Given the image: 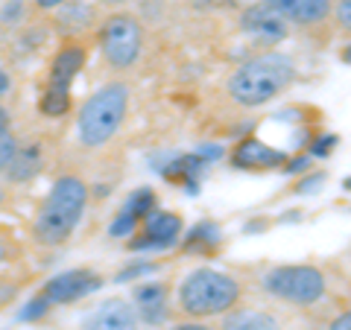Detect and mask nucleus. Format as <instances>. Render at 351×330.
<instances>
[{
    "instance_id": "obj_1",
    "label": "nucleus",
    "mask_w": 351,
    "mask_h": 330,
    "mask_svg": "<svg viewBox=\"0 0 351 330\" xmlns=\"http://www.w3.org/2000/svg\"><path fill=\"white\" fill-rule=\"evenodd\" d=\"M88 205V187L76 175H62V179L50 187L47 199L41 202L36 223H32V234L44 246H59L64 243L73 228L80 225Z\"/></svg>"
},
{
    "instance_id": "obj_2",
    "label": "nucleus",
    "mask_w": 351,
    "mask_h": 330,
    "mask_svg": "<svg viewBox=\"0 0 351 330\" xmlns=\"http://www.w3.org/2000/svg\"><path fill=\"white\" fill-rule=\"evenodd\" d=\"M295 79V64L281 56V53H263V56L246 62L243 68L228 79V94L237 105L258 108L269 103L272 97L287 91L290 82Z\"/></svg>"
},
{
    "instance_id": "obj_3",
    "label": "nucleus",
    "mask_w": 351,
    "mask_h": 330,
    "mask_svg": "<svg viewBox=\"0 0 351 330\" xmlns=\"http://www.w3.org/2000/svg\"><path fill=\"white\" fill-rule=\"evenodd\" d=\"M129 108V88L123 82H112L94 91L85 100L80 120H76V131H80V140L85 147H106L108 140L114 138V131L120 129Z\"/></svg>"
},
{
    "instance_id": "obj_4",
    "label": "nucleus",
    "mask_w": 351,
    "mask_h": 330,
    "mask_svg": "<svg viewBox=\"0 0 351 330\" xmlns=\"http://www.w3.org/2000/svg\"><path fill=\"white\" fill-rule=\"evenodd\" d=\"M240 299V283L226 272L193 269L179 287V304L188 316H219L232 310Z\"/></svg>"
},
{
    "instance_id": "obj_5",
    "label": "nucleus",
    "mask_w": 351,
    "mask_h": 330,
    "mask_svg": "<svg viewBox=\"0 0 351 330\" xmlns=\"http://www.w3.org/2000/svg\"><path fill=\"white\" fill-rule=\"evenodd\" d=\"M263 287L284 301L316 304L325 295V275L316 266H278L263 278Z\"/></svg>"
},
{
    "instance_id": "obj_6",
    "label": "nucleus",
    "mask_w": 351,
    "mask_h": 330,
    "mask_svg": "<svg viewBox=\"0 0 351 330\" xmlns=\"http://www.w3.org/2000/svg\"><path fill=\"white\" fill-rule=\"evenodd\" d=\"M100 44H103V56L112 68H129V64H135L141 56L144 32H141V24L132 15L117 12L112 18H106L103 32H100Z\"/></svg>"
},
{
    "instance_id": "obj_7",
    "label": "nucleus",
    "mask_w": 351,
    "mask_h": 330,
    "mask_svg": "<svg viewBox=\"0 0 351 330\" xmlns=\"http://www.w3.org/2000/svg\"><path fill=\"white\" fill-rule=\"evenodd\" d=\"M100 287H103L100 275H94L88 269H73V272H62L56 278H50L41 299L47 304H68V301L82 299V295L100 290Z\"/></svg>"
},
{
    "instance_id": "obj_8",
    "label": "nucleus",
    "mask_w": 351,
    "mask_h": 330,
    "mask_svg": "<svg viewBox=\"0 0 351 330\" xmlns=\"http://www.w3.org/2000/svg\"><path fill=\"white\" fill-rule=\"evenodd\" d=\"M82 330H138L135 307L123 299H108L85 316Z\"/></svg>"
},
{
    "instance_id": "obj_9",
    "label": "nucleus",
    "mask_w": 351,
    "mask_h": 330,
    "mask_svg": "<svg viewBox=\"0 0 351 330\" xmlns=\"http://www.w3.org/2000/svg\"><path fill=\"white\" fill-rule=\"evenodd\" d=\"M243 29L249 36H255L261 44H278L287 36V21L272 12L269 6L255 3L243 12Z\"/></svg>"
},
{
    "instance_id": "obj_10",
    "label": "nucleus",
    "mask_w": 351,
    "mask_h": 330,
    "mask_svg": "<svg viewBox=\"0 0 351 330\" xmlns=\"http://www.w3.org/2000/svg\"><path fill=\"white\" fill-rule=\"evenodd\" d=\"M232 161L240 170H272V167H281V164L287 161V155H284L281 149L267 147L258 138H246L237 144Z\"/></svg>"
},
{
    "instance_id": "obj_11",
    "label": "nucleus",
    "mask_w": 351,
    "mask_h": 330,
    "mask_svg": "<svg viewBox=\"0 0 351 330\" xmlns=\"http://www.w3.org/2000/svg\"><path fill=\"white\" fill-rule=\"evenodd\" d=\"M263 6L293 24H319L331 12V0H263Z\"/></svg>"
},
{
    "instance_id": "obj_12",
    "label": "nucleus",
    "mask_w": 351,
    "mask_h": 330,
    "mask_svg": "<svg viewBox=\"0 0 351 330\" xmlns=\"http://www.w3.org/2000/svg\"><path fill=\"white\" fill-rule=\"evenodd\" d=\"M179 234H182V216H176V214H149L144 240H135L132 249H167V246H176Z\"/></svg>"
},
{
    "instance_id": "obj_13",
    "label": "nucleus",
    "mask_w": 351,
    "mask_h": 330,
    "mask_svg": "<svg viewBox=\"0 0 351 330\" xmlns=\"http://www.w3.org/2000/svg\"><path fill=\"white\" fill-rule=\"evenodd\" d=\"M85 64V50L71 44V47L59 50V56L53 59V71H50V85L47 88H62V91H71L73 76L82 71Z\"/></svg>"
},
{
    "instance_id": "obj_14",
    "label": "nucleus",
    "mask_w": 351,
    "mask_h": 330,
    "mask_svg": "<svg viewBox=\"0 0 351 330\" xmlns=\"http://www.w3.org/2000/svg\"><path fill=\"white\" fill-rule=\"evenodd\" d=\"M135 304L141 316L147 318V322L158 325L164 318V304H167V292H164L161 283H144V287L135 290Z\"/></svg>"
},
{
    "instance_id": "obj_15",
    "label": "nucleus",
    "mask_w": 351,
    "mask_h": 330,
    "mask_svg": "<svg viewBox=\"0 0 351 330\" xmlns=\"http://www.w3.org/2000/svg\"><path fill=\"white\" fill-rule=\"evenodd\" d=\"M223 330H281L276 316L261 310H237L223 322Z\"/></svg>"
},
{
    "instance_id": "obj_16",
    "label": "nucleus",
    "mask_w": 351,
    "mask_h": 330,
    "mask_svg": "<svg viewBox=\"0 0 351 330\" xmlns=\"http://www.w3.org/2000/svg\"><path fill=\"white\" fill-rule=\"evenodd\" d=\"M9 175H12L15 181H27L32 175L38 173V152L36 149H24V152H15V158L9 161Z\"/></svg>"
},
{
    "instance_id": "obj_17",
    "label": "nucleus",
    "mask_w": 351,
    "mask_h": 330,
    "mask_svg": "<svg viewBox=\"0 0 351 330\" xmlns=\"http://www.w3.org/2000/svg\"><path fill=\"white\" fill-rule=\"evenodd\" d=\"M152 207H156V193L144 187V190H135V193L129 196L120 214H129V216H135V219H144V216L152 214Z\"/></svg>"
},
{
    "instance_id": "obj_18",
    "label": "nucleus",
    "mask_w": 351,
    "mask_h": 330,
    "mask_svg": "<svg viewBox=\"0 0 351 330\" xmlns=\"http://www.w3.org/2000/svg\"><path fill=\"white\" fill-rule=\"evenodd\" d=\"M71 108V91L62 88H47V94L41 97V112L47 117H62Z\"/></svg>"
},
{
    "instance_id": "obj_19",
    "label": "nucleus",
    "mask_w": 351,
    "mask_h": 330,
    "mask_svg": "<svg viewBox=\"0 0 351 330\" xmlns=\"http://www.w3.org/2000/svg\"><path fill=\"white\" fill-rule=\"evenodd\" d=\"M217 243H219V228L214 223L196 225L188 237V249H214Z\"/></svg>"
},
{
    "instance_id": "obj_20",
    "label": "nucleus",
    "mask_w": 351,
    "mask_h": 330,
    "mask_svg": "<svg viewBox=\"0 0 351 330\" xmlns=\"http://www.w3.org/2000/svg\"><path fill=\"white\" fill-rule=\"evenodd\" d=\"M135 225H138L135 216L120 214L114 223H112V228H108V234H112V237H132V234H135Z\"/></svg>"
},
{
    "instance_id": "obj_21",
    "label": "nucleus",
    "mask_w": 351,
    "mask_h": 330,
    "mask_svg": "<svg viewBox=\"0 0 351 330\" xmlns=\"http://www.w3.org/2000/svg\"><path fill=\"white\" fill-rule=\"evenodd\" d=\"M15 152H18L15 138L9 135V131H0V170L9 167V161L15 158Z\"/></svg>"
},
{
    "instance_id": "obj_22",
    "label": "nucleus",
    "mask_w": 351,
    "mask_h": 330,
    "mask_svg": "<svg viewBox=\"0 0 351 330\" xmlns=\"http://www.w3.org/2000/svg\"><path fill=\"white\" fill-rule=\"evenodd\" d=\"M152 269V263H138V266H129V269H123L117 275V283H126V281H135V278H141V275H149Z\"/></svg>"
},
{
    "instance_id": "obj_23",
    "label": "nucleus",
    "mask_w": 351,
    "mask_h": 330,
    "mask_svg": "<svg viewBox=\"0 0 351 330\" xmlns=\"http://www.w3.org/2000/svg\"><path fill=\"white\" fill-rule=\"evenodd\" d=\"M337 147V138L334 135H325V138H319V140H313V147H311V155H316V158H322V155H328Z\"/></svg>"
},
{
    "instance_id": "obj_24",
    "label": "nucleus",
    "mask_w": 351,
    "mask_h": 330,
    "mask_svg": "<svg viewBox=\"0 0 351 330\" xmlns=\"http://www.w3.org/2000/svg\"><path fill=\"white\" fill-rule=\"evenodd\" d=\"M196 158H199V161H217V158H223V147L205 144V147L196 149Z\"/></svg>"
},
{
    "instance_id": "obj_25",
    "label": "nucleus",
    "mask_w": 351,
    "mask_h": 330,
    "mask_svg": "<svg viewBox=\"0 0 351 330\" xmlns=\"http://www.w3.org/2000/svg\"><path fill=\"white\" fill-rule=\"evenodd\" d=\"M337 21H339V27H343V29L351 27V0H339V6H337Z\"/></svg>"
},
{
    "instance_id": "obj_26",
    "label": "nucleus",
    "mask_w": 351,
    "mask_h": 330,
    "mask_svg": "<svg viewBox=\"0 0 351 330\" xmlns=\"http://www.w3.org/2000/svg\"><path fill=\"white\" fill-rule=\"evenodd\" d=\"M44 310H47V301H44V299H36V301H29V304H27V310L21 313V318H38V316H44Z\"/></svg>"
},
{
    "instance_id": "obj_27",
    "label": "nucleus",
    "mask_w": 351,
    "mask_h": 330,
    "mask_svg": "<svg viewBox=\"0 0 351 330\" xmlns=\"http://www.w3.org/2000/svg\"><path fill=\"white\" fill-rule=\"evenodd\" d=\"M325 181V173H316V175H307V179L299 184V187H295V190H299V193H313L316 190V187H319Z\"/></svg>"
},
{
    "instance_id": "obj_28",
    "label": "nucleus",
    "mask_w": 351,
    "mask_h": 330,
    "mask_svg": "<svg viewBox=\"0 0 351 330\" xmlns=\"http://www.w3.org/2000/svg\"><path fill=\"white\" fill-rule=\"evenodd\" d=\"M331 330H351V313L337 316V318H334V325H331Z\"/></svg>"
},
{
    "instance_id": "obj_29",
    "label": "nucleus",
    "mask_w": 351,
    "mask_h": 330,
    "mask_svg": "<svg viewBox=\"0 0 351 330\" xmlns=\"http://www.w3.org/2000/svg\"><path fill=\"white\" fill-rule=\"evenodd\" d=\"M304 167H307V158H295V161H290L284 170H287V173H302Z\"/></svg>"
},
{
    "instance_id": "obj_30",
    "label": "nucleus",
    "mask_w": 351,
    "mask_h": 330,
    "mask_svg": "<svg viewBox=\"0 0 351 330\" xmlns=\"http://www.w3.org/2000/svg\"><path fill=\"white\" fill-rule=\"evenodd\" d=\"M36 3H38L41 9H59V6L68 3V0H36Z\"/></svg>"
},
{
    "instance_id": "obj_31",
    "label": "nucleus",
    "mask_w": 351,
    "mask_h": 330,
    "mask_svg": "<svg viewBox=\"0 0 351 330\" xmlns=\"http://www.w3.org/2000/svg\"><path fill=\"white\" fill-rule=\"evenodd\" d=\"M9 88H12V79H9V73H6L3 68H0V94H6Z\"/></svg>"
},
{
    "instance_id": "obj_32",
    "label": "nucleus",
    "mask_w": 351,
    "mask_h": 330,
    "mask_svg": "<svg viewBox=\"0 0 351 330\" xmlns=\"http://www.w3.org/2000/svg\"><path fill=\"white\" fill-rule=\"evenodd\" d=\"M176 330H211V327H205V325H179Z\"/></svg>"
},
{
    "instance_id": "obj_33",
    "label": "nucleus",
    "mask_w": 351,
    "mask_h": 330,
    "mask_svg": "<svg viewBox=\"0 0 351 330\" xmlns=\"http://www.w3.org/2000/svg\"><path fill=\"white\" fill-rule=\"evenodd\" d=\"M6 123H9V114L6 108H0V131H6Z\"/></svg>"
},
{
    "instance_id": "obj_34",
    "label": "nucleus",
    "mask_w": 351,
    "mask_h": 330,
    "mask_svg": "<svg viewBox=\"0 0 351 330\" xmlns=\"http://www.w3.org/2000/svg\"><path fill=\"white\" fill-rule=\"evenodd\" d=\"M3 260H6V246L0 243V263H3Z\"/></svg>"
},
{
    "instance_id": "obj_35",
    "label": "nucleus",
    "mask_w": 351,
    "mask_h": 330,
    "mask_svg": "<svg viewBox=\"0 0 351 330\" xmlns=\"http://www.w3.org/2000/svg\"><path fill=\"white\" fill-rule=\"evenodd\" d=\"M103 3H123V0H103Z\"/></svg>"
},
{
    "instance_id": "obj_36",
    "label": "nucleus",
    "mask_w": 351,
    "mask_h": 330,
    "mask_svg": "<svg viewBox=\"0 0 351 330\" xmlns=\"http://www.w3.org/2000/svg\"><path fill=\"white\" fill-rule=\"evenodd\" d=\"M0 202H3V190H0Z\"/></svg>"
}]
</instances>
